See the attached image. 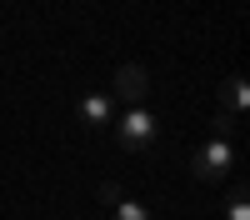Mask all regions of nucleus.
I'll return each mask as SVG.
<instances>
[{
    "instance_id": "nucleus-4",
    "label": "nucleus",
    "mask_w": 250,
    "mask_h": 220,
    "mask_svg": "<svg viewBox=\"0 0 250 220\" xmlns=\"http://www.w3.org/2000/svg\"><path fill=\"white\" fill-rule=\"evenodd\" d=\"M110 115H115V95H100V90L80 95V120H85V125H105Z\"/></svg>"
},
{
    "instance_id": "nucleus-3",
    "label": "nucleus",
    "mask_w": 250,
    "mask_h": 220,
    "mask_svg": "<svg viewBox=\"0 0 250 220\" xmlns=\"http://www.w3.org/2000/svg\"><path fill=\"white\" fill-rule=\"evenodd\" d=\"M115 95L130 100V105H145V95H150V75H145V65H120L115 70Z\"/></svg>"
},
{
    "instance_id": "nucleus-8",
    "label": "nucleus",
    "mask_w": 250,
    "mask_h": 220,
    "mask_svg": "<svg viewBox=\"0 0 250 220\" xmlns=\"http://www.w3.org/2000/svg\"><path fill=\"white\" fill-rule=\"evenodd\" d=\"M235 135V115L230 110H215V140H230Z\"/></svg>"
},
{
    "instance_id": "nucleus-9",
    "label": "nucleus",
    "mask_w": 250,
    "mask_h": 220,
    "mask_svg": "<svg viewBox=\"0 0 250 220\" xmlns=\"http://www.w3.org/2000/svg\"><path fill=\"white\" fill-rule=\"evenodd\" d=\"M95 195H100V205H110V210H115L120 200H125V195H120V185H115V180H105V185H100Z\"/></svg>"
},
{
    "instance_id": "nucleus-7",
    "label": "nucleus",
    "mask_w": 250,
    "mask_h": 220,
    "mask_svg": "<svg viewBox=\"0 0 250 220\" xmlns=\"http://www.w3.org/2000/svg\"><path fill=\"white\" fill-rule=\"evenodd\" d=\"M225 220H250V200H245V190L230 195V210H225Z\"/></svg>"
},
{
    "instance_id": "nucleus-6",
    "label": "nucleus",
    "mask_w": 250,
    "mask_h": 220,
    "mask_svg": "<svg viewBox=\"0 0 250 220\" xmlns=\"http://www.w3.org/2000/svg\"><path fill=\"white\" fill-rule=\"evenodd\" d=\"M115 220H150V210H145L140 200H120V205H115Z\"/></svg>"
},
{
    "instance_id": "nucleus-1",
    "label": "nucleus",
    "mask_w": 250,
    "mask_h": 220,
    "mask_svg": "<svg viewBox=\"0 0 250 220\" xmlns=\"http://www.w3.org/2000/svg\"><path fill=\"white\" fill-rule=\"evenodd\" d=\"M155 115L145 110V105H130L120 115V125H115V135H120V150H150L155 145Z\"/></svg>"
},
{
    "instance_id": "nucleus-2",
    "label": "nucleus",
    "mask_w": 250,
    "mask_h": 220,
    "mask_svg": "<svg viewBox=\"0 0 250 220\" xmlns=\"http://www.w3.org/2000/svg\"><path fill=\"white\" fill-rule=\"evenodd\" d=\"M190 170H195V180H205V185H220V180L235 170V145L230 140H210V145L195 155Z\"/></svg>"
},
{
    "instance_id": "nucleus-5",
    "label": "nucleus",
    "mask_w": 250,
    "mask_h": 220,
    "mask_svg": "<svg viewBox=\"0 0 250 220\" xmlns=\"http://www.w3.org/2000/svg\"><path fill=\"white\" fill-rule=\"evenodd\" d=\"M220 105L230 110V115H240V110L250 105V85H245L240 75H230V80H225V90H220Z\"/></svg>"
}]
</instances>
